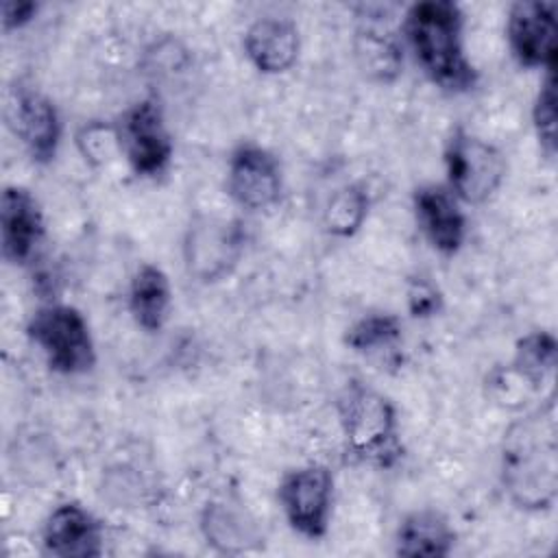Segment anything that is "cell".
Returning <instances> with one entry per match:
<instances>
[{
    "mask_svg": "<svg viewBox=\"0 0 558 558\" xmlns=\"http://www.w3.org/2000/svg\"><path fill=\"white\" fill-rule=\"evenodd\" d=\"M499 477L508 499L525 512H545L558 497L556 392L504 432Z\"/></svg>",
    "mask_w": 558,
    "mask_h": 558,
    "instance_id": "1",
    "label": "cell"
},
{
    "mask_svg": "<svg viewBox=\"0 0 558 558\" xmlns=\"http://www.w3.org/2000/svg\"><path fill=\"white\" fill-rule=\"evenodd\" d=\"M401 39L418 70L449 94H466L477 85V70L464 52V13L453 0H423L408 7Z\"/></svg>",
    "mask_w": 558,
    "mask_h": 558,
    "instance_id": "2",
    "label": "cell"
},
{
    "mask_svg": "<svg viewBox=\"0 0 558 558\" xmlns=\"http://www.w3.org/2000/svg\"><path fill=\"white\" fill-rule=\"evenodd\" d=\"M336 414L351 456L379 466L401 458L397 408L384 392L353 377L336 397Z\"/></svg>",
    "mask_w": 558,
    "mask_h": 558,
    "instance_id": "3",
    "label": "cell"
},
{
    "mask_svg": "<svg viewBox=\"0 0 558 558\" xmlns=\"http://www.w3.org/2000/svg\"><path fill=\"white\" fill-rule=\"evenodd\" d=\"M26 336L41 351L48 368L59 375H87L98 362L89 323L74 305L37 307L26 323Z\"/></svg>",
    "mask_w": 558,
    "mask_h": 558,
    "instance_id": "4",
    "label": "cell"
},
{
    "mask_svg": "<svg viewBox=\"0 0 558 558\" xmlns=\"http://www.w3.org/2000/svg\"><path fill=\"white\" fill-rule=\"evenodd\" d=\"M447 187L464 205L490 201L506 181V155L488 140L458 126L445 142Z\"/></svg>",
    "mask_w": 558,
    "mask_h": 558,
    "instance_id": "5",
    "label": "cell"
},
{
    "mask_svg": "<svg viewBox=\"0 0 558 558\" xmlns=\"http://www.w3.org/2000/svg\"><path fill=\"white\" fill-rule=\"evenodd\" d=\"M277 501L294 534L307 541L325 538L333 512L331 469L318 462L288 469L277 484Z\"/></svg>",
    "mask_w": 558,
    "mask_h": 558,
    "instance_id": "6",
    "label": "cell"
},
{
    "mask_svg": "<svg viewBox=\"0 0 558 558\" xmlns=\"http://www.w3.org/2000/svg\"><path fill=\"white\" fill-rule=\"evenodd\" d=\"M120 155L144 179H157L172 161L174 144L157 98L148 96L129 105L116 118Z\"/></svg>",
    "mask_w": 558,
    "mask_h": 558,
    "instance_id": "7",
    "label": "cell"
},
{
    "mask_svg": "<svg viewBox=\"0 0 558 558\" xmlns=\"http://www.w3.org/2000/svg\"><path fill=\"white\" fill-rule=\"evenodd\" d=\"M2 116L35 163L44 166L57 157L63 126L57 105L41 89L13 81L4 92Z\"/></svg>",
    "mask_w": 558,
    "mask_h": 558,
    "instance_id": "8",
    "label": "cell"
},
{
    "mask_svg": "<svg viewBox=\"0 0 558 558\" xmlns=\"http://www.w3.org/2000/svg\"><path fill=\"white\" fill-rule=\"evenodd\" d=\"M244 240L240 220L196 216L183 238L187 275L203 283H216L229 277L244 253Z\"/></svg>",
    "mask_w": 558,
    "mask_h": 558,
    "instance_id": "9",
    "label": "cell"
},
{
    "mask_svg": "<svg viewBox=\"0 0 558 558\" xmlns=\"http://www.w3.org/2000/svg\"><path fill=\"white\" fill-rule=\"evenodd\" d=\"M556 2L519 0L508 9L506 41L512 59L525 70H556Z\"/></svg>",
    "mask_w": 558,
    "mask_h": 558,
    "instance_id": "10",
    "label": "cell"
},
{
    "mask_svg": "<svg viewBox=\"0 0 558 558\" xmlns=\"http://www.w3.org/2000/svg\"><path fill=\"white\" fill-rule=\"evenodd\" d=\"M227 192L248 211L275 207L283 192V170L275 153L255 144H238L227 159Z\"/></svg>",
    "mask_w": 558,
    "mask_h": 558,
    "instance_id": "11",
    "label": "cell"
},
{
    "mask_svg": "<svg viewBox=\"0 0 558 558\" xmlns=\"http://www.w3.org/2000/svg\"><path fill=\"white\" fill-rule=\"evenodd\" d=\"M41 547L57 558H98L105 551L102 521L85 506L63 501L41 525Z\"/></svg>",
    "mask_w": 558,
    "mask_h": 558,
    "instance_id": "12",
    "label": "cell"
},
{
    "mask_svg": "<svg viewBox=\"0 0 558 558\" xmlns=\"http://www.w3.org/2000/svg\"><path fill=\"white\" fill-rule=\"evenodd\" d=\"M46 233L44 211L28 187L7 185L0 196V248L9 264H28Z\"/></svg>",
    "mask_w": 558,
    "mask_h": 558,
    "instance_id": "13",
    "label": "cell"
},
{
    "mask_svg": "<svg viewBox=\"0 0 558 558\" xmlns=\"http://www.w3.org/2000/svg\"><path fill=\"white\" fill-rule=\"evenodd\" d=\"M412 211L434 251L453 257L462 248L466 240V216L447 185H418L412 192Z\"/></svg>",
    "mask_w": 558,
    "mask_h": 558,
    "instance_id": "14",
    "label": "cell"
},
{
    "mask_svg": "<svg viewBox=\"0 0 558 558\" xmlns=\"http://www.w3.org/2000/svg\"><path fill=\"white\" fill-rule=\"evenodd\" d=\"M242 48L251 65L268 76L292 70L301 52V35L290 17H257L242 37Z\"/></svg>",
    "mask_w": 558,
    "mask_h": 558,
    "instance_id": "15",
    "label": "cell"
},
{
    "mask_svg": "<svg viewBox=\"0 0 558 558\" xmlns=\"http://www.w3.org/2000/svg\"><path fill=\"white\" fill-rule=\"evenodd\" d=\"M403 39L379 17H368L357 24L353 35V57L360 72L381 85H390L403 70Z\"/></svg>",
    "mask_w": 558,
    "mask_h": 558,
    "instance_id": "16",
    "label": "cell"
},
{
    "mask_svg": "<svg viewBox=\"0 0 558 558\" xmlns=\"http://www.w3.org/2000/svg\"><path fill=\"white\" fill-rule=\"evenodd\" d=\"M198 530L218 554L238 556L264 547V532L257 521L229 501H207L198 517Z\"/></svg>",
    "mask_w": 558,
    "mask_h": 558,
    "instance_id": "17",
    "label": "cell"
},
{
    "mask_svg": "<svg viewBox=\"0 0 558 558\" xmlns=\"http://www.w3.org/2000/svg\"><path fill=\"white\" fill-rule=\"evenodd\" d=\"M458 541L449 517L438 508L408 512L395 532V554L403 558H447Z\"/></svg>",
    "mask_w": 558,
    "mask_h": 558,
    "instance_id": "18",
    "label": "cell"
},
{
    "mask_svg": "<svg viewBox=\"0 0 558 558\" xmlns=\"http://www.w3.org/2000/svg\"><path fill=\"white\" fill-rule=\"evenodd\" d=\"M172 307V286L168 275L150 262L135 268L129 283V312L140 329L157 333L168 320Z\"/></svg>",
    "mask_w": 558,
    "mask_h": 558,
    "instance_id": "19",
    "label": "cell"
},
{
    "mask_svg": "<svg viewBox=\"0 0 558 558\" xmlns=\"http://www.w3.org/2000/svg\"><path fill=\"white\" fill-rule=\"evenodd\" d=\"M344 344L360 355L377 357L386 366L399 368L403 362V320L390 312H373L357 318L344 331Z\"/></svg>",
    "mask_w": 558,
    "mask_h": 558,
    "instance_id": "20",
    "label": "cell"
},
{
    "mask_svg": "<svg viewBox=\"0 0 558 558\" xmlns=\"http://www.w3.org/2000/svg\"><path fill=\"white\" fill-rule=\"evenodd\" d=\"M558 364V340L551 331L534 329L514 342V353L508 366L519 373L536 390L554 375Z\"/></svg>",
    "mask_w": 558,
    "mask_h": 558,
    "instance_id": "21",
    "label": "cell"
},
{
    "mask_svg": "<svg viewBox=\"0 0 558 558\" xmlns=\"http://www.w3.org/2000/svg\"><path fill=\"white\" fill-rule=\"evenodd\" d=\"M368 211V190L362 183H347L329 196L323 209V227L333 238H353L366 222Z\"/></svg>",
    "mask_w": 558,
    "mask_h": 558,
    "instance_id": "22",
    "label": "cell"
},
{
    "mask_svg": "<svg viewBox=\"0 0 558 558\" xmlns=\"http://www.w3.org/2000/svg\"><path fill=\"white\" fill-rule=\"evenodd\" d=\"M532 126L538 142L541 153L547 159H554L558 140H556V126H558V98H556V70H547L538 92L532 102Z\"/></svg>",
    "mask_w": 558,
    "mask_h": 558,
    "instance_id": "23",
    "label": "cell"
},
{
    "mask_svg": "<svg viewBox=\"0 0 558 558\" xmlns=\"http://www.w3.org/2000/svg\"><path fill=\"white\" fill-rule=\"evenodd\" d=\"M74 144H76L81 157L85 159V163H89L92 168H102L113 157L120 155V140H118L116 122H107V120L85 122L76 131Z\"/></svg>",
    "mask_w": 558,
    "mask_h": 558,
    "instance_id": "24",
    "label": "cell"
},
{
    "mask_svg": "<svg viewBox=\"0 0 558 558\" xmlns=\"http://www.w3.org/2000/svg\"><path fill=\"white\" fill-rule=\"evenodd\" d=\"M536 392L538 390L527 384L519 373H514L508 364H499L486 375V395L501 408L521 410L523 403Z\"/></svg>",
    "mask_w": 558,
    "mask_h": 558,
    "instance_id": "25",
    "label": "cell"
},
{
    "mask_svg": "<svg viewBox=\"0 0 558 558\" xmlns=\"http://www.w3.org/2000/svg\"><path fill=\"white\" fill-rule=\"evenodd\" d=\"M442 305H445L442 292L429 277H423V275L408 277L405 307L412 318L427 320L432 316H438L442 312Z\"/></svg>",
    "mask_w": 558,
    "mask_h": 558,
    "instance_id": "26",
    "label": "cell"
},
{
    "mask_svg": "<svg viewBox=\"0 0 558 558\" xmlns=\"http://www.w3.org/2000/svg\"><path fill=\"white\" fill-rule=\"evenodd\" d=\"M39 4L33 0H7L2 2V31L11 33L24 28L35 20Z\"/></svg>",
    "mask_w": 558,
    "mask_h": 558,
    "instance_id": "27",
    "label": "cell"
}]
</instances>
